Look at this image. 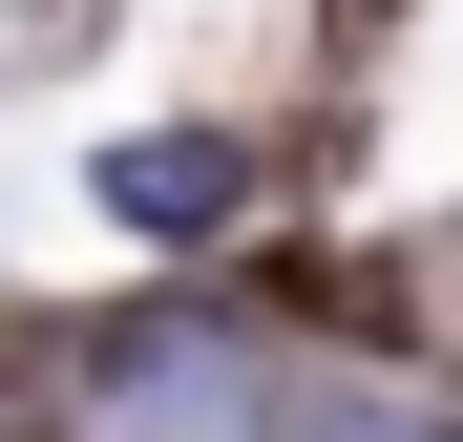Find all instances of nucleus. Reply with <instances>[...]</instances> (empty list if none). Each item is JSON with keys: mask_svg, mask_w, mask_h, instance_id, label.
<instances>
[{"mask_svg": "<svg viewBox=\"0 0 463 442\" xmlns=\"http://www.w3.org/2000/svg\"><path fill=\"white\" fill-rule=\"evenodd\" d=\"M106 211L127 232H211L232 211V147H106Z\"/></svg>", "mask_w": 463, "mask_h": 442, "instance_id": "1", "label": "nucleus"}, {"mask_svg": "<svg viewBox=\"0 0 463 442\" xmlns=\"http://www.w3.org/2000/svg\"><path fill=\"white\" fill-rule=\"evenodd\" d=\"M274 442H442V421H274Z\"/></svg>", "mask_w": 463, "mask_h": 442, "instance_id": "2", "label": "nucleus"}]
</instances>
